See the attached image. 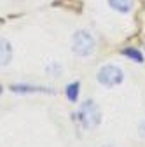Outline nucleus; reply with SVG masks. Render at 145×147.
I'll use <instances>...</instances> for the list:
<instances>
[{
	"instance_id": "8",
	"label": "nucleus",
	"mask_w": 145,
	"mask_h": 147,
	"mask_svg": "<svg viewBox=\"0 0 145 147\" xmlns=\"http://www.w3.org/2000/svg\"><path fill=\"white\" fill-rule=\"evenodd\" d=\"M0 91H2V88H0Z\"/></svg>"
},
{
	"instance_id": "5",
	"label": "nucleus",
	"mask_w": 145,
	"mask_h": 147,
	"mask_svg": "<svg viewBox=\"0 0 145 147\" xmlns=\"http://www.w3.org/2000/svg\"><path fill=\"white\" fill-rule=\"evenodd\" d=\"M112 5V9L121 11V12H128L133 5V0H108Z\"/></svg>"
},
{
	"instance_id": "7",
	"label": "nucleus",
	"mask_w": 145,
	"mask_h": 147,
	"mask_svg": "<svg viewBox=\"0 0 145 147\" xmlns=\"http://www.w3.org/2000/svg\"><path fill=\"white\" fill-rule=\"evenodd\" d=\"M124 54H126V56H130V58H133L136 63H142V54L136 51V49H124Z\"/></svg>"
},
{
	"instance_id": "6",
	"label": "nucleus",
	"mask_w": 145,
	"mask_h": 147,
	"mask_svg": "<svg viewBox=\"0 0 145 147\" xmlns=\"http://www.w3.org/2000/svg\"><path fill=\"white\" fill-rule=\"evenodd\" d=\"M79 82H72L68 88H66V96H68V100L70 102H77V98H79Z\"/></svg>"
},
{
	"instance_id": "3",
	"label": "nucleus",
	"mask_w": 145,
	"mask_h": 147,
	"mask_svg": "<svg viewBox=\"0 0 145 147\" xmlns=\"http://www.w3.org/2000/svg\"><path fill=\"white\" fill-rule=\"evenodd\" d=\"M122 70L115 65H105L103 68H100L98 72V81L100 84L103 86H108V88H112V86H117L122 82Z\"/></svg>"
},
{
	"instance_id": "2",
	"label": "nucleus",
	"mask_w": 145,
	"mask_h": 147,
	"mask_svg": "<svg viewBox=\"0 0 145 147\" xmlns=\"http://www.w3.org/2000/svg\"><path fill=\"white\" fill-rule=\"evenodd\" d=\"M95 39L91 33H87L86 30H79L75 32V35L72 37V51L79 56H87V54H91L95 51Z\"/></svg>"
},
{
	"instance_id": "1",
	"label": "nucleus",
	"mask_w": 145,
	"mask_h": 147,
	"mask_svg": "<svg viewBox=\"0 0 145 147\" xmlns=\"http://www.w3.org/2000/svg\"><path fill=\"white\" fill-rule=\"evenodd\" d=\"M77 119L81 121L82 128H86V130H91V128H96L100 124V109L96 107L95 102H84L79 109L77 112Z\"/></svg>"
},
{
	"instance_id": "4",
	"label": "nucleus",
	"mask_w": 145,
	"mask_h": 147,
	"mask_svg": "<svg viewBox=\"0 0 145 147\" xmlns=\"http://www.w3.org/2000/svg\"><path fill=\"white\" fill-rule=\"evenodd\" d=\"M12 58V47L9 44V40L0 39V67H4L11 61Z\"/></svg>"
}]
</instances>
